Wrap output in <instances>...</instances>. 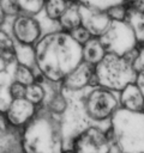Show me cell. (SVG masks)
<instances>
[{
    "mask_svg": "<svg viewBox=\"0 0 144 153\" xmlns=\"http://www.w3.org/2000/svg\"><path fill=\"white\" fill-rule=\"evenodd\" d=\"M120 105L122 109L133 111V112H142L144 108V96L142 94L140 90L136 84L128 85L125 90L120 92Z\"/></svg>",
    "mask_w": 144,
    "mask_h": 153,
    "instance_id": "obj_11",
    "label": "cell"
},
{
    "mask_svg": "<svg viewBox=\"0 0 144 153\" xmlns=\"http://www.w3.org/2000/svg\"><path fill=\"white\" fill-rule=\"evenodd\" d=\"M79 4L95 8V10H100V11H109L113 7L120 6V5H125L126 0H77Z\"/></svg>",
    "mask_w": 144,
    "mask_h": 153,
    "instance_id": "obj_18",
    "label": "cell"
},
{
    "mask_svg": "<svg viewBox=\"0 0 144 153\" xmlns=\"http://www.w3.org/2000/svg\"><path fill=\"white\" fill-rule=\"evenodd\" d=\"M37 68L50 81L62 82L65 78L83 62V45L67 31L44 35L35 44Z\"/></svg>",
    "mask_w": 144,
    "mask_h": 153,
    "instance_id": "obj_1",
    "label": "cell"
},
{
    "mask_svg": "<svg viewBox=\"0 0 144 153\" xmlns=\"http://www.w3.org/2000/svg\"><path fill=\"white\" fill-rule=\"evenodd\" d=\"M133 68L138 74L144 73V44H142L137 49V55L133 61Z\"/></svg>",
    "mask_w": 144,
    "mask_h": 153,
    "instance_id": "obj_26",
    "label": "cell"
},
{
    "mask_svg": "<svg viewBox=\"0 0 144 153\" xmlns=\"http://www.w3.org/2000/svg\"><path fill=\"white\" fill-rule=\"evenodd\" d=\"M36 105L26 98L13 99L5 111V120L12 128H23L36 117Z\"/></svg>",
    "mask_w": 144,
    "mask_h": 153,
    "instance_id": "obj_8",
    "label": "cell"
},
{
    "mask_svg": "<svg viewBox=\"0 0 144 153\" xmlns=\"http://www.w3.org/2000/svg\"><path fill=\"white\" fill-rule=\"evenodd\" d=\"M42 27L40 23L31 16L19 14L12 23L13 38L23 44L32 45L36 44L41 38Z\"/></svg>",
    "mask_w": 144,
    "mask_h": 153,
    "instance_id": "obj_7",
    "label": "cell"
},
{
    "mask_svg": "<svg viewBox=\"0 0 144 153\" xmlns=\"http://www.w3.org/2000/svg\"><path fill=\"white\" fill-rule=\"evenodd\" d=\"M127 11H128V7H126L125 5H120V6L110 8L109 11H107V13L112 20L125 22L126 16H127Z\"/></svg>",
    "mask_w": 144,
    "mask_h": 153,
    "instance_id": "obj_24",
    "label": "cell"
},
{
    "mask_svg": "<svg viewBox=\"0 0 144 153\" xmlns=\"http://www.w3.org/2000/svg\"><path fill=\"white\" fill-rule=\"evenodd\" d=\"M136 85L138 86V88L140 90L142 94L144 96V73H139L136 80Z\"/></svg>",
    "mask_w": 144,
    "mask_h": 153,
    "instance_id": "obj_27",
    "label": "cell"
},
{
    "mask_svg": "<svg viewBox=\"0 0 144 153\" xmlns=\"http://www.w3.org/2000/svg\"><path fill=\"white\" fill-rule=\"evenodd\" d=\"M95 67L91 63L83 61L76 69H73L62 81V87L67 91H82L88 86L97 87Z\"/></svg>",
    "mask_w": 144,
    "mask_h": 153,
    "instance_id": "obj_9",
    "label": "cell"
},
{
    "mask_svg": "<svg viewBox=\"0 0 144 153\" xmlns=\"http://www.w3.org/2000/svg\"><path fill=\"white\" fill-rule=\"evenodd\" d=\"M125 22L130 25V27L134 32L138 43L144 44V13L132 7H128Z\"/></svg>",
    "mask_w": 144,
    "mask_h": 153,
    "instance_id": "obj_15",
    "label": "cell"
},
{
    "mask_svg": "<svg viewBox=\"0 0 144 153\" xmlns=\"http://www.w3.org/2000/svg\"><path fill=\"white\" fill-rule=\"evenodd\" d=\"M25 98L29 102H31L32 104L38 105V104L44 102V99H46V91H44L43 86L40 82L36 81L35 84H32L30 86H26Z\"/></svg>",
    "mask_w": 144,
    "mask_h": 153,
    "instance_id": "obj_20",
    "label": "cell"
},
{
    "mask_svg": "<svg viewBox=\"0 0 144 153\" xmlns=\"http://www.w3.org/2000/svg\"><path fill=\"white\" fill-rule=\"evenodd\" d=\"M70 35L72 36V38L78 42L80 45H84L86 42H89L92 38V35L84 27V26H78L76 29H73L72 31H70Z\"/></svg>",
    "mask_w": 144,
    "mask_h": 153,
    "instance_id": "obj_23",
    "label": "cell"
},
{
    "mask_svg": "<svg viewBox=\"0 0 144 153\" xmlns=\"http://www.w3.org/2000/svg\"><path fill=\"white\" fill-rule=\"evenodd\" d=\"M10 93L12 96L13 99H22V98H25V94H26V86L20 84V82H17V81H13L12 85L10 86Z\"/></svg>",
    "mask_w": 144,
    "mask_h": 153,
    "instance_id": "obj_25",
    "label": "cell"
},
{
    "mask_svg": "<svg viewBox=\"0 0 144 153\" xmlns=\"http://www.w3.org/2000/svg\"><path fill=\"white\" fill-rule=\"evenodd\" d=\"M59 25L67 32L82 25V16L78 1H68L66 11L59 19Z\"/></svg>",
    "mask_w": 144,
    "mask_h": 153,
    "instance_id": "obj_13",
    "label": "cell"
},
{
    "mask_svg": "<svg viewBox=\"0 0 144 153\" xmlns=\"http://www.w3.org/2000/svg\"><path fill=\"white\" fill-rule=\"evenodd\" d=\"M85 110L90 120L106 121L112 118L113 115L121 108L120 100L113 91L103 87H92L84 98Z\"/></svg>",
    "mask_w": 144,
    "mask_h": 153,
    "instance_id": "obj_5",
    "label": "cell"
},
{
    "mask_svg": "<svg viewBox=\"0 0 144 153\" xmlns=\"http://www.w3.org/2000/svg\"><path fill=\"white\" fill-rule=\"evenodd\" d=\"M107 54L126 56L137 49L138 41L126 22L112 20L108 30L100 37Z\"/></svg>",
    "mask_w": 144,
    "mask_h": 153,
    "instance_id": "obj_4",
    "label": "cell"
},
{
    "mask_svg": "<svg viewBox=\"0 0 144 153\" xmlns=\"http://www.w3.org/2000/svg\"><path fill=\"white\" fill-rule=\"evenodd\" d=\"M1 13L8 17H18L20 12V7L17 0H0Z\"/></svg>",
    "mask_w": 144,
    "mask_h": 153,
    "instance_id": "obj_22",
    "label": "cell"
},
{
    "mask_svg": "<svg viewBox=\"0 0 144 153\" xmlns=\"http://www.w3.org/2000/svg\"><path fill=\"white\" fill-rule=\"evenodd\" d=\"M20 7V11L26 16H35L38 14L43 8L46 0H17Z\"/></svg>",
    "mask_w": 144,
    "mask_h": 153,
    "instance_id": "obj_21",
    "label": "cell"
},
{
    "mask_svg": "<svg viewBox=\"0 0 144 153\" xmlns=\"http://www.w3.org/2000/svg\"><path fill=\"white\" fill-rule=\"evenodd\" d=\"M79 8L82 16V26H84L92 35V37H101L110 26L112 19L107 12L91 8L82 4H79Z\"/></svg>",
    "mask_w": 144,
    "mask_h": 153,
    "instance_id": "obj_10",
    "label": "cell"
},
{
    "mask_svg": "<svg viewBox=\"0 0 144 153\" xmlns=\"http://www.w3.org/2000/svg\"><path fill=\"white\" fill-rule=\"evenodd\" d=\"M106 55L107 51L101 43L100 37H92L83 45V61L88 63L96 66L104 59Z\"/></svg>",
    "mask_w": 144,
    "mask_h": 153,
    "instance_id": "obj_12",
    "label": "cell"
},
{
    "mask_svg": "<svg viewBox=\"0 0 144 153\" xmlns=\"http://www.w3.org/2000/svg\"><path fill=\"white\" fill-rule=\"evenodd\" d=\"M46 106L52 115H64L68 108V99L64 92V87L60 92L55 93L49 100L46 102Z\"/></svg>",
    "mask_w": 144,
    "mask_h": 153,
    "instance_id": "obj_16",
    "label": "cell"
},
{
    "mask_svg": "<svg viewBox=\"0 0 144 153\" xmlns=\"http://www.w3.org/2000/svg\"><path fill=\"white\" fill-rule=\"evenodd\" d=\"M114 142L124 153L144 152V114L120 108L112 117Z\"/></svg>",
    "mask_w": 144,
    "mask_h": 153,
    "instance_id": "obj_3",
    "label": "cell"
},
{
    "mask_svg": "<svg viewBox=\"0 0 144 153\" xmlns=\"http://www.w3.org/2000/svg\"><path fill=\"white\" fill-rule=\"evenodd\" d=\"M68 1L66 0H46L44 11L50 20H59L66 11Z\"/></svg>",
    "mask_w": 144,
    "mask_h": 153,
    "instance_id": "obj_17",
    "label": "cell"
},
{
    "mask_svg": "<svg viewBox=\"0 0 144 153\" xmlns=\"http://www.w3.org/2000/svg\"><path fill=\"white\" fill-rule=\"evenodd\" d=\"M130 7H132V8L137 10V11L144 13V0H136V1H133V2L131 4Z\"/></svg>",
    "mask_w": 144,
    "mask_h": 153,
    "instance_id": "obj_28",
    "label": "cell"
},
{
    "mask_svg": "<svg viewBox=\"0 0 144 153\" xmlns=\"http://www.w3.org/2000/svg\"><path fill=\"white\" fill-rule=\"evenodd\" d=\"M136 55L137 49L126 56L107 54L104 59L95 67L97 85L113 92H121L128 85L136 84L138 76V73L133 68Z\"/></svg>",
    "mask_w": 144,
    "mask_h": 153,
    "instance_id": "obj_2",
    "label": "cell"
},
{
    "mask_svg": "<svg viewBox=\"0 0 144 153\" xmlns=\"http://www.w3.org/2000/svg\"><path fill=\"white\" fill-rule=\"evenodd\" d=\"M76 153H112L110 141L106 131L97 127H89L73 139Z\"/></svg>",
    "mask_w": 144,
    "mask_h": 153,
    "instance_id": "obj_6",
    "label": "cell"
},
{
    "mask_svg": "<svg viewBox=\"0 0 144 153\" xmlns=\"http://www.w3.org/2000/svg\"><path fill=\"white\" fill-rule=\"evenodd\" d=\"M14 81L20 82L25 86H30L36 82V74L31 68L17 65L14 71Z\"/></svg>",
    "mask_w": 144,
    "mask_h": 153,
    "instance_id": "obj_19",
    "label": "cell"
},
{
    "mask_svg": "<svg viewBox=\"0 0 144 153\" xmlns=\"http://www.w3.org/2000/svg\"><path fill=\"white\" fill-rule=\"evenodd\" d=\"M142 112H143V114H144V108H143V111H142Z\"/></svg>",
    "mask_w": 144,
    "mask_h": 153,
    "instance_id": "obj_32",
    "label": "cell"
},
{
    "mask_svg": "<svg viewBox=\"0 0 144 153\" xmlns=\"http://www.w3.org/2000/svg\"><path fill=\"white\" fill-rule=\"evenodd\" d=\"M62 153H76L73 149H66V151H62Z\"/></svg>",
    "mask_w": 144,
    "mask_h": 153,
    "instance_id": "obj_29",
    "label": "cell"
},
{
    "mask_svg": "<svg viewBox=\"0 0 144 153\" xmlns=\"http://www.w3.org/2000/svg\"><path fill=\"white\" fill-rule=\"evenodd\" d=\"M118 153H124V152H121L120 149H118Z\"/></svg>",
    "mask_w": 144,
    "mask_h": 153,
    "instance_id": "obj_31",
    "label": "cell"
},
{
    "mask_svg": "<svg viewBox=\"0 0 144 153\" xmlns=\"http://www.w3.org/2000/svg\"><path fill=\"white\" fill-rule=\"evenodd\" d=\"M14 49H16V59H17L18 65L29 67L32 71H34V68H37L35 47L19 43L14 39Z\"/></svg>",
    "mask_w": 144,
    "mask_h": 153,
    "instance_id": "obj_14",
    "label": "cell"
},
{
    "mask_svg": "<svg viewBox=\"0 0 144 153\" xmlns=\"http://www.w3.org/2000/svg\"><path fill=\"white\" fill-rule=\"evenodd\" d=\"M126 1H130V2L132 4V2H133V1H136V0H126Z\"/></svg>",
    "mask_w": 144,
    "mask_h": 153,
    "instance_id": "obj_30",
    "label": "cell"
}]
</instances>
